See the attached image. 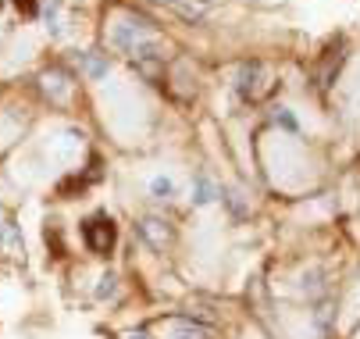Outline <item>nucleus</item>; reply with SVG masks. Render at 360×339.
I'll return each mask as SVG.
<instances>
[{
  "mask_svg": "<svg viewBox=\"0 0 360 339\" xmlns=\"http://www.w3.org/2000/svg\"><path fill=\"white\" fill-rule=\"evenodd\" d=\"M115 236L118 232H115V222L108 215H93V218L82 222V239L93 254H108L115 247Z\"/></svg>",
  "mask_w": 360,
  "mask_h": 339,
  "instance_id": "1",
  "label": "nucleus"
},
{
  "mask_svg": "<svg viewBox=\"0 0 360 339\" xmlns=\"http://www.w3.org/2000/svg\"><path fill=\"white\" fill-rule=\"evenodd\" d=\"M111 43L118 46L122 54H136L143 43H150V29L143 25V22H132V18H122V22H115L111 25Z\"/></svg>",
  "mask_w": 360,
  "mask_h": 339,
  "instance_id": "2",
  "label": "nucleus"
},
{
  "mask_svg": "<svg viewBox=\"0 0 360 339\" xmlns=\"http://www.w3.org/2000/svg\"><path fill=\"white\" fill-rule=\"evenodd\" d=\"M261 75H264V65H257V61L239 72V93L246 96V101H264V96L271 93V82H261Z\"/></svg>",
  "mask_w": 360,
  "mask_h": 339,
  "instance_id": "3",
  "label": "nucleus"
},
{
  "mask_svg": "<svg viewBox=\"0 0 360 339\" xmlns=\"http://www.w3.org/2000/svg\"><path fill=\"white\" fill-rule=\"evenodd\" d=\"M165 339H211V328L196 325L193 318H172L165 321Z\"/></svg>",
  "mask_w": 360,
  "mask_h": 339,
  "instance_id": "4",
  "label": "nucleus"
},
{
  "mask_svg": "<svg viewBox=\"0 0 360 339\" xmlns=\"http://www.w3.org/2000/svg\"><path fill=\"white\" fill-rule=\"evenodd\" d=\"M139 232H143V239L150 247H165L168 239H172V229H168V222H161V218H143V225H139Z\"/></svg>",
  "mask_w": 360,
  "mask_h": 339,
  "instance_id": "5",
  "label": "nucleus"
},
{
  "mask_svg": "<svg viewBox=\"0 0 360 339\" xmlns=\"http://www.w3.org/2000/svg\"><path fill=\"white\" fill-rule=\"evenodd\" d=\"M150 197H153V200H175V197H179L175 179H172V175H153V179H150Z\"/></svg>",
  "mask_w": 360,
  "mask_h": 339,
  "instance_id": "6",
  "label": "nucleus"
},
{
  "mask_svg": "<svg viewBox=\"0 0 360 339\" xmlns=\"http://www.w3.org/2000/svg\"><path fill=\"white\" fill-rule=\"evenodd\" d=\"M43 89H46V96H54V101H65L68 89H72V82H68L65 72H46V75H43Z\"/></svg>",
  "mask_w": 360,
  "mask_h": 339,
  "instance_id": "7",
  "label": "nucleus"
},
{
  "mask_svg": "<svg viewBox=\"0 0 360 339\" xmlns=\"http://www.w3.org/2000/svg\"><path fill=\"white\" fill-rule=\"evenodd\" d=\"M193 200H196V204H211V200H214V186H211V179H207V175H200V179H196Z\"/></svg>",
  "mask_w": 360,
  "mask_h": 339,
  "instance_id": "8",
  "label": "nucleus"
},
{
  "mask_svg": "<svg viewBox=\"0 0 360 339\" xmlns=\"http://www.w3.org/2000/svg\"><path fill=\"white\" fill-rule=\"evenodd\" d=\"M82 65H86V72L96 75V79H100V75H108V61L100 58V54H82Z\"/></svg>",
  "mask_w": 360,
  "mask_h": 339,
  "instance_id": "9",
  "label": "nucleus"
},
{
  "mask_svg": "<svg viewBox=\"0 0 360 339\" xmlns=\"http://www.w3.org/2000/svg\"><path fill=\"white\" fill-rule=\"evenodd\" d=\"M115 289H118V279L115 275H104V279H100V286H96V297L108 300V297H115Z\"/></svg>",
  "mask_w": 360,
  "mask_h": 339,
  "instance_id": "10",
  "label": "nucleus"
},
{
  "mask_svg": "<svg viewBox=\"0 0 360 339\" xmlns=\"http://www.w3.org/2000/svg\"><path fill=\"white\" fill-rule=\"evenodd\" d=\"M15 8H18L25 18H32V15L39 11V4H36V0H15Z\"/></svg>",
  "mask_w": 360,
  "mask_h": 339,
  "instance_id": "11",
  "label": "nucleus"
},
{
  "mask_svg": "<svg viewBox=\"0 0 360 339\" xmlns=\"http://www.w3.org/2000/svg\"><path fill=\"white\" fill-rule=\"evenodd\" d=\"M125 339H150V335H146V332H129Z\"/></svg>",
  "mask_w": 360,
  "mask_h": 339,
  "instance_id": "12",
  "label": "nucleus"
}]
</instances>
